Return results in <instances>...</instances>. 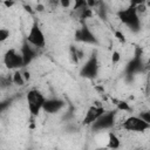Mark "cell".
I'll return each mask as SVG.
<instances>
[{
    "mask_svg": "<svg viewBox=\"0 0 150 150\" xmlns=\"http://www.w3.org/2000/svg\"><path fill=\"white\" fill-rule=\"evenodd\" d=\"M139 117H141L144 122L150 123V114H149V111H142L141 115H139Z\"/></svg>",
    "mask_w": 150,
    "mask_h": 150,
    "instance_id": "19",
    "label": "cell"
},
{
    "mask_svg": "<svg viewBox=\"0 0 150 150\" xmlns=\"http://www.w3.org/2000/svg\"><path fill=\"white\" fill-rule=\"evenodd\" d=\"M117 15H118V19L128 28H130V30H132L134 33L139 32V29H141V19H139V15L136 11V4H132L129 7L118 11Z\"/></svg>",
    "mask_w": 150,
    "mask_h": 150,
    "instance_id": "1",
    "label": "cell"
},
{
    "mask_svg": "<svg viewBox=\"0 0 150 150\" xmlns=\"http://www.w3.org/2000/svg\"><path fill=\"white\" fill-rule=\"evenodd\" d=\"M121 145V142H120V138L116 136V134H114L112 131H110L108 134V144H107V148L110 149V150H116L118 149Z\"/></svg>",
    "mask_w": 150,
    "mask_h": 150,
    "instance_id": "13",
    "label": "cell"
},
{
    "mask_svg": "<svg viewBox=\"0 0 150 150\" xmlns=\"http://www.w3.org/2000/svg\"><path fill=\"white\" fill-rule=\"evenodd\" d=\"M13 101H14V97H9V98H6V100L0 101V115L13 103Z\"/></svg>",
    "mask_w": 150,
    "mask_h": 150,
    "instance_id": "16",
    "label": "cell"
},
{
    "mask_svg": "<svg viewBox=\"0 0 150 150\" xmlns=\"http://www.w3.org/2000/svg\"><path fill=\"white\" fill-rule=\"evenodd\" d=\"M64 105H66V102L61 98H57V97L46 98L43 102V105H42V110L47 114H56Z\"/></svg>",
    "mask_w": 150,
    "mask_h": 150,
    "instance_id": "10",
    "label": "cell"
},
{
    "mask_svg": "<svg viewBox=\"0 0 150 150\" xmlns=\"http://www.w3.org/2000/svg\"><path fill=\"white\" fill-rule=\"evenodd\" d=\"M124 130L134 131V132H144L150 128V123L144 122L139 116H130L128 117L121 125Z\"/></svg>",
    "mask_w": 150,
    "mask_h": 150,
    "instance_id": "8",
    "label": "cell"
},
{
    "mask_svg": "<svg viewBox=\"0 0 150 150\" xmlns=\"http://www.w3.org/2000/svg\"><path fill=\"white\" fill-rule=\"evenodd\" d=\"M13 81H12V76L8 75H2L0 76V89H6L9 88L12 86Z\"/></svg>",
    "mask_w": 150,
    "mask_h": 150,
    "instance_id": "14",
    "label": "cell"
},
{
    "mask_svg": "<svg viewBox=\"0 0 150 150\" xmlns=\"http://www.w3.org/2000/svg\"><path fill=\"white\" fill-rule=\"evenodd\" d=\"M115 36H116V38H117L120 41H122V42H124V41H125L124 35H123V34H121L120 32H116V33H115Z\"/></svg>",
    "mask_w": 150,
    "mask_h": 150,
    "instance_id": "22",
    "label": "cell"
},
{
    "mask_svg": "<svg viewBox=\"0 0 150 150\" xmlns=\"http://www.w3.org/2000/svg\"><path fill=\"white\" fill-rule=\"evenodd\" d=\"M11 35V32L7 28H0V43L6 41Z\"/></svg>",
    "mask_w": 150,
    "mask_h": 150,
    "instance_id": "18",
    "label": "cell"
},
{
    "mask_svg": "<svg viewBox=\"0 0 150 150\" xmlns=\"http://www.w3.org/2000/svg\"><path fill=\"white\" fill-rule=\"evenodd\" d=\"M135 150H143V149H141V148H137V149H135Z\"/></svg>",
    "mask_w": 150,
    "mask_h": 150,
    "instance_id": "25",
    "label": "cell"
},
{
    "mask_svg": "<svg viewBox=\"0 0 150 150\" xmlns=\"http://www.w3.org/2000/svg\"><path fill=\"white\" fill-rule=\"evenodd\" d=\"M12 81H13V83L16 84V86H23V83H25L23 75H22L19 70H16V71L12 75Z\"/></svg>",
    "mask_w": 150,
    "mask_h": 150,
    "instance_id": "15",
    "label": "cell"
},
{
    "mask_svg": "<svg viewBox=\"0 0 150 150\" xmlns=\"http://www.w3.org/2000/svg\"><path fill=\"white\" fill-rule=\"evenodd\" d=\"M70 54H71L73 61H74L75 63H77L79 59H81V57H82V53H81L76 47H74V46H70Z\"/></svg>",
    "mask_w": 150,
    "mask_h": 150,
    "instance_id": "17",
    "label": "cell"
},
{
    "mask_svg": "<svg viewBox=\"0 0 150 150\" xmlns=\"http://www.w3.org/2000/svg\"><path fill=\"white\" fill-rule=\"evenodd\" d=\"M26 98H27V105H28V110L30 115L38 116L39 112L42 110V105H43L46 97L38 89H30L27 93Z\"/></svg>",
    "mask_w": 150,
    "mask_h": 150,
    "instance_id": "3",
    "label": "cell"
},
{
    "mask_svg": "<svg viewBox=\"0 0 150 150\" xmlns=\"http://www.w3.org/2000/svg\"><path fill=\"white\" fill-rule=\"evenodd\" d=\"M118 109H122V110H129V107L125 102H120L118 103Z\"/></svg>",
    "mask_w": 150,
    "mask_h": 150,
    "instance_id": "21",
    "label": "cell"
},
{
    "mask_svg": "<svg viewBox=\"0 0 150 150\" xmlns=\"http://www.w3.org/2000/svg\"><path fill=\"white\" fill-rule=\"evenodd\" d=\"M116 112L117 110H109L104 111L90 127L94 131H102V130H108L111 129L115 125L116 122Z\"/></svg>",
    "mask_w": 150,
    "mask_h": 150,
    "instance_id": "4",
    "label": "cell"
},
{
    "mask_svg": "<svg viewBox=\"0 0 150 150\" xmlns=\"http://www.w3.org/2000/svg\"><path fill=\"white\" fill-rule=\"evenodd\" d=\"M4 64L8 69H19L23 67V61L21 57V54L16 52L14 48H9L6 50L4 55Z\"/></svg>",
    "mask_w": 150,
    "mask_h": 150,
    "instance_id": "9",
    "label": "cell"
},
{
    "mask_svg": "<svg viewBox=\"0 0 150 150\" xmlns=\"http://www.w3.org/2000/svg\"><path fill=\"white\" fill-rule=\"evenodd\" d=\"M120 59H121V55H120V53L118 52H112V55H111V62L112 63H117L118 61H120Z\"/></svg>",
    "mask_w": 150,
    "mask_h": 150,
    "instance_id": "20",
    "label": "cell"
},
{
    "mask_svg": "<svg viewBox=\"0 0 150 150\" xmlns=\"http://www.w3.org/2000/svg\"><path fill=\"white\" fill-rule=\"evenodd\" d=\"M98 69H100V66H98V57H97V52L94 50L90 56L88 57V60L83 63V66L81 67L80 69V75L82 77H86V79H96L97 75H98Z\"/></svg>",
    "mask_w": 150,
    "mask_h": 150,
    "instance_id": "2",
    "label": "cell"
},
{
    "mask_svg": "<svg viewBox=\"0 0 150 150\" xmlns=\"http://www.w3.org/2000/svg\"><path fill=\"white\" fill-rule=\"evenodd\" d=\"M4 5H5L6 7H11V6H13V5H14V2H13V1H5V2H4Z\"/></svg>",
    "mask_w": 150,
    "mask_h": 150,
    "instance_id": "23",
    "label": "cell"
},
{
    "mask_svg": "<svg viewBox=\"0 0 150 150\" xmlns=\"http://www.w3.org/2000/svg\"><path fill=\"white\" fill-rule=\"evenodd\" d=\"M54 150H57V149H54Z\"/></svg>",
    "mask_w": 150,
    "mask_h": 150,
    "instance_id": "26",
    "label": "cell"
},
{
    "mask_svg": "<svg viewBox=\"0 0 150 150\" xmlns=\"http://www.w3.org/2000/svg\"><path fill=\"white\" fill-rule=\"evenodd\" d=\"M20 54H21V57L23 61V67H26L36 57V48H34L32 45H29L27 42V40L25 39L22 42L21 49H20Z\"/></svg>",
    "mask_w": 150,
    "mask_h": 150,
    "instance_id": "11",
    "label": "cell"
},
{
    "mask_svg": "<svg viewBox=\"0 0 150 150\" xmlns=\"http://www.w3.org/2000/svg\"><path fill=\"white\" fill-rule=\"evenodd\" d=\"M144 68V63L142 61V50L141 48H136V53L134 55V57L127 63L125 69H124V74L128 77H132L134 75L141 73Z\"/></svg>",
    "mask_w": 150,
    "mask_h": 150,
    "instance_id": "6",
    "label": "cell"
},
{
    "mask_svg": "<svg viewBox=\"0 0 150 150\" xmlns=\"http://www.w3.org/2000/svg\"><path fill=\"white\" fill-rule=\"evenodd\" d=\"M104 111H105V109H104L103 107H101V105H91V107L87 110L86 116H84L82 123H83L84 125H91Z\"/></svg>",
    "mask_w": 150,
    "mask_h": 150,
    "instance_id": "12",
    "label": "cell"
},
{
    "mask_svg": "<svg viewBox=\"0 0 150 150\" xmlns=\"http://www.w3.org/2000/svg\"><path fill=\"white\" fill-rule=\"evenodd\" d=\"M74 38H75V41L88 43V45L98 46V43H100L98 40H97V38H96V35L93 33V30L88 27L87 23H83L80 28L76 29Z\"/></svg>",
    "mask_w": 150,
    "mask_h": 150,
    "instance_id": "7",
    "label": "cell"
},
{
    "mask_svg": "<svg viewBox=\"0 0 150 150\" xmlns=\"http://www.w3.org/2000/svg\"><path fill=\"white\" fill-rule=\"evenodd\" d=\"M60 4H61V6H63V7H68V6L70 5V1H61Z\"/></svg>",
    "mask_w": 150,
    "mask_h": 150,
    "instance_id": "24",
    "label": "cell"
},
{
    "mask_svg": "<svg viewBox=\"0 0 150 150\" xmlns=\"http://www.w3.org/2000/svg\"><path fill=\"white\" fill-rule=\"evenodd\" d=\"M27 42L29 45H32L34 48H43L46 46V38H45V34L42 32V29L40 28L38 21L35 20L29 29V33L26 38Z\"/></svg>",
    "mask_w": 150,
    "mask_h": 150,
    "instance_id": "5",
    "label": "cell"
}]
</instances>
